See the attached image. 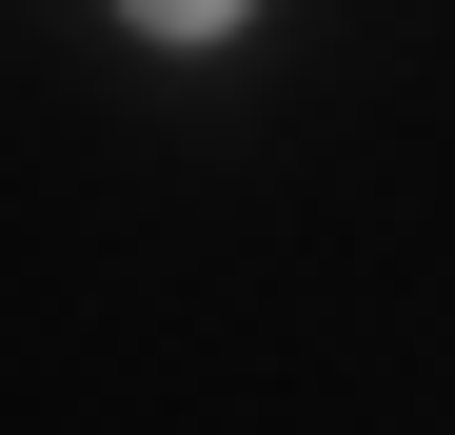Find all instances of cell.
<instances>
[{
  "label": "cell",
  "instance_id": "6da1fadb",
  "mask_svg": "<svg viewBox=\"0 0 455 435\" xmlns=\"http://www.w3.org/2000/svg\"><path fill=\"white\" fill-rule=\"evenodd\" d=\"M119 20H159V40H218V20H238V0H119Z\"/></svg>",
  "mask_w": 455,
  "mask_h": 435
}]
</instances>
